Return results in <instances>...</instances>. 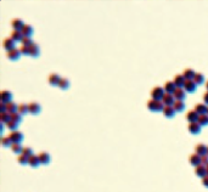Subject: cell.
I'll use <instances>...</instances> for the list:
<instances>
[{
	"label": "cell",
	"instance_id": "cell-1",
	"mask_svg": "<svg viewBox=\"0 0 208 192\" xmlns=\"http://www.w3.org/2000/svg\"><path fill=\"white\" fill-rule=\"evenodd\" d=\"M146 106H147L148 111H151V112H163V108H164V105L162 101H157L154 99L148 100Z\"/></svg>",
	"mask_w": 208,
	"mask_h": 192
},
{
	"label": "cell",
	"instance_id": "cell-2",
	"mask_svg": "<svg viewBox=\"0 0 208 192\" xmlns=\"http://www.w3.org/2000/svg\"><path fill=\"white\" fill-rule=\"evenodd\" d=\"M164 90L163 88L161 86H155L152 88V90H151V97H152L154 100H157V101H161L163 99V96H164Z\"/></svg>",
	"mask_w": 208,
	"mask_h": 192
},
{
	"label": "cell",
	"instance_id": "cell-3",
	"mask_svg": "<svg viewBox=\"0 0 208 192\" xmlns=\"http://www.w3.org/2000/svg\"><path fill=\"white\" fill-rule=\"evenodd\" d=\"M9 139L12 141V144H21L22 140H23V134H22L21 131H18V130L10 131Z\"/></svg>",
	"mask_w": 208,
	"mask_h": 192
},
{
	"label": "cell",
	"instance_id": "cell-4",
	"mask_svg": "<svg viewBox=\"0 0 208 192\" xmlns=\"http://www.w3.org/2000/svg\"><path fill=\"white\" fill-rule=\"evenodd\" d=\"M42 111V107L39 103L37 102H29L28 103V113L33 114V116H37V114H39Z\"/></svg>",
	"mask_w": 208,
	"mask_h": 192
},
{
	"label": "cell",
	"instance_id": "cell-5",
	"mask_svg": "<svg viewBox=\"0 0 208 192\" xmlns=\"http://www.w3.org/2000/svg\"><path fill=\"white\" fill-rule=\"evenodd\" d=\"M0 102H3V103H10L12 102V94L11 91L9 90H3L1 91V95H0Z\"/></svg>",
	"mask_w": 208,
	"mask_h": 192
},
{
	"label": "cell",
	"instance_id": "cell-6",
	"mask_svg": "<svg viewBox=\"0 0 208 192\" xmlns=\"http://www.w3.org/2000/svg\"><path fill=\"white\" fill-rule=\"evenodd\" d=\"M197 89V85L194 80H185V84H184V90L189 94H192L195 92Z\"/></svg>",
	"mask_w": 208,
	"mask_h": 192
},
{
	"label": "cell",
	"instance_id": "cell-7",
	"mask_svg": "<svg viewBox=\"0 0 208 192\" xmlns=\"http://www.w3.org/2000/svg\"><path fill=\"white\" fill-rule=\"evenodd\" d=\"M20 56H21V52H20V49H12L10 51L6 52V57L10 60V61H16L20 59Z\"/></svg>",
	"mask_w": 208,
	"mask_h": 192
},
{
	"label": "cell",
	"instance_id": "cell-8",
	"mask_svg": "<svg viewBox=\"0 0 208 192\" xmlns=\"http://www.w3.org/2000/svg\"><path fill=\"white\" fill-rule=\"evenodd\" d=\"M173 96L175 100H179V101H184L186 99V91L184 90V88H177L175 91L173 92Z\"/></svg>",
	"mask_w": 208,
	"mask_h": 192
},
{
	"label": "cell",
	"instance_id": "cell-9",
	"mask_svg": "<svg viewBox=\"0 0 208 192\" xmlns=\"http://www.w3.org/2000/svg\"><path fill=\"white\" fill-rule=\"evenodd\" d=\"M198 117H200V114L195 109H191L186 113V119L189 123H196L198 121Z\"/></svg>",
	"mask_w": 208,
	"mask_h": 192
},
{
	"label": "cell",
	"instance_id": "cell-10",
	"mask_svg": "<svg viewBox=\"0 0 208 192\" xmlns=\"http://www.w3.org/2000/svg\"><path fill=\"white\" fill-rule=\"evenodd\" d=\"M201 125L198 124V122L196 123H189V127H187V130L190 134H194V135H197V134L201 132Z\"/></svg>",
	"mask_w": 208,
	"mask_h": 192
},
{
	"label": "cell",
	"instance_id": "cell-11",
	"mask_svg": "<svg viewBox=\"0 0 208 192\" xmlns=\"http://www.w3.org/2000/svg\"><path fill=\"white\" fill-rule=\"evenodd\" d=\"M60 80H61V77L59 74H56V73H52V74H50L48 77V83L50 85H52V86H57Z\"/></svg>",
	"mask_w": 208,
	"mask_h": 192
},
{
	"label": "cell",
	"instance_id": "cell-12",
	"mask_svg": "<svg viewBox=\"0 0 208 192\" xmlns=\"http://www.w3.org/2000/svg\"><path fill=\"white\" fill-rule=\"evenodd\" d=\"M161 101L163 102L164 106H173L174 102H175V99H174V96L172 94H164L163 99Z\"/></svg>",
	"mask_w": 208,
	"mask_h": 192
},
{
	"label": "cell",
	"instance_id": "cell-13",
	"mask_svg": "<svg viewBox=\"0 0 208 192\" xmlns=\"http://www.w3.org/2000/svg\"><path fill=\"white\" fill-rule=\"evenodd\" d=\"M11 26L15 31H22V28L26 26L25 22L22 20H20V18H13V20L11 21Z\"/></svg>",
	"mask_w": 208,
	"mask_h": 192
},
{
	"label": "cell",
	"instance_id": "cell-14",
	"mask_svg": "<svg viewBox=\"0 0 208 192\" xmlns=\"http://www.w3.org/2000/svg\"><path fill=\"white\" fill-rule=\"evenodd\" d=\"M38 158H39V161H40V164H43V165L49 164L50 161H51L50 155H49V153H46V152H40L39 155H38Z\"/></svg>",
	"mask_w": 208,
	"mask_h": 192
},
{
	"label": "cell",
	"instance_id": "cell-15",
	"mask_svg": "<svg viewBox=\"0 0 208 192\" xmlns=\"http://www.w3.org/2000/svg\"><path fill=\"white\" fill-rule=\"evenodd\" d=\"M195 174L198 176V178H204L206 175H207V167L206 165H202V164H200V165H197L196 168H195Z\"/></svg>",
	"mask_w": 208,
	"mask_h": 192
},
{
	"label": "cell",
	"instance_id": "cell-16",
	"mask_svg": "<svg viewBox=\"0 0 208 192\" xmlns=\"http://www.w3.org/2000/svg\"><path fill=\"white\" fill-rule=\"evenodd\" d=\"M173 83H174L175 88H184L185 78L183 77V74H177L174 78H173Z\"/></svg>",
	"mask_w": 208,
	"mask_h": 192
},
{
	"label": "cell",
	"instance_id": "cell-17",
	"mask_svg": "<svg viewBox=\"0 0 208 192\" xmlns=\"http://www.w3.org/2000/svg\"><path fill=\"white\" fill-rule=\"evenodd\" d=\"M189 162H190V164L192 165V167H197V165H200L201 164V156H198L197 153H192V155L189 157Z\"/></svg>",
	"mask_w": 208,
	"mask_h": 192
},
{
	"label": "cell",
	"instance_id": "cell-18",
	"mask_svg": "<svg viewBox=\"0 0 208 192\" xmlns=\"http://www.w3.org/2000/svg\"><path fill=\"white\" fill-rule=\"evenodd\" d=\"M162 113H163V116H164L166 118H173L174 114H175V111H174L173 106H164Z\"/></svg>",
	"mask_w": 208,
	"mask_h": 192
},
{
	"label": "cell",
	"instance_id": "cell-19",
	"mask_svg": "<svg viewBox=\"0 0 208 192\" xmlns=\"http://www.w3.org/2000/svg\"><path fill=\"white\" fill-rule=\"evenodd\" d=\"M3 46H4V49H5L6 51H10V50H12V49H16V48H15V42L11 39L10 36H9V38H5V39H4Z\"/></svg>",
	"mask_w": 208,
	"mask_h": 192
},
{
	"label": "cell",
	"instance_id": "cell-20",
	"mask_svg": "<svg viewBox=\"0 0 208 192\" xmlns=\"http://www.w3.org/2000/svg\"><path fill=\"white\" fill-rule=\"evenodd\" d=\"M10 38H11V39L16 43V42H22V39H23V34H22V32L21 31H12L11 32V35H10Z\"/></svg>",
	"mask_w": 208,
	"mask_h": 192
},
{
	"label": "cell",
	"instance_id": "cell-21",
	"mask_svg": "<svg viewBox=\"0 0 208 192\" xmlns=\"http://www.w3.org/2000/svg\"><path fill=\"white\" fill-rule=\"evenodd\" d=\"M175 85H174V83L173 82H166L164 83V85H163V90H164V92L166 94H172L173 95V92L175 91Z\"/></svg>",
	"mask_w": 208,
	"mask_h": 192
},
{
	"label": "cell",
	"instance_id": "cell-22",
	"mask_svg": "<svg viewBox=\"0 0 208 192\" xmlns=\"http://www.w3.org/2000/svg\"><path fill=\"white\" fill-rule=\"evenodd\" d=\"M195 71L191 69V68H186L183 71V77L185 78V80H192L194 77H195Z\"/></svg>",
	"mask_w": 208,
	"mask_h": 192
},
{
	"label": "cell",
	"instance_id": "cell-23",
	"mask_svg": "<svg viewBox=\"0 0 208 192\" xmlns=\"http://www.w3.org/2000/svg\"><path fill=\"white\" fill-rule=\"evenodd\" d=\"M207 147L208 146H206L204 144H198L195 147V153H197L198 156H204L207 155Z\"/></svg>",
	"mask_w": 208,
	"mask_h": 192
},
{
	"label": "cell",
	"instance_id": "cell-24",
	"mask_svg": "<svg viewBox=\"0 0 208 192\" xmlns=\"http://www.w3.org/2000/svg\"><path fill=\"white\" fill-rule=\"evenodd\" d=\"M39 55H40V49H39V46H38V45L34 43L33 45L29 46V56H32V57H38Z\"/></svg>",
	"mask_w": 208,
	"mask_h": 192
},
{
	"label": "cell",
	"instance_id": "cell-25",
	"mask_svg": "<svg viewBox=\"0 0 208 192\" xmlns=\"http://www.w3.org/2000/svg\"><path fill=\"white\" fill-rule=\"evenodd\" d=\"M195 111L200 114H207V111H208V106L207 105H204V103H197L196 106H195Z\"/></svg>",
	"mask_w": 208,
	"mask_h": 192
},
{
	"label": "cell",
	"instance_id": "cell-26",
	"mask_svg": "<svg viewBox=\"0 0 208 192\" xmlns=\"http://www.w3.org/2000/svg\"><path fill=\"white\" fill-rule=\"evenodd\" d=\"M28 164H29L32 168H37V167H39L40 161H39V158H38V156L33 155V156H31V157L28 158Z\"/></svg>",
	"mask_w": 208,
	"mask_h": 192
},
{
	"label": "cell",
	"instance_id": "cell-27",
	"mask_svg": "<svg viewBox=\"0 0 208 192\" xmlns=\"http://www.w3.org/2000/svg\"><path fill=\"white\" fill-rule=\"evenodd\" d=\"M173 108H174L175 112L180 113V112H183V111L185 109V102H184V101L175 100V102H174V105H173Z\"/></svg>",
	"mask_w": 208,
	"mask_h": 192
},
{
	"label": "cell",
	"instance_id": "cell-28",
	"mask_svg": "<svg viewBox=\"0 0 208 192\" xmlns=\"http://www.w3.org/2000/svg\"><path fill=\"white\" fill-rule=\"evenodd\" d=\"M18 111V105H16L15 102H10V103H6V112L10 113V114H13Z\"/></svg>",
	"mask_w": 208,
	"mask_h": 192
},
{
	"label": "cell",
	"instance_id": "cell-29",
	"mask_svg": "<svg viewBox=\"0 0 208 192\" xmlns=\"http://www.w3.org/2000/svg\"><path fill=\"white\" fill-rule=\"evenodd\" d=\"M22 34H23V36H28V38H31L32 36V34H33V27L32 26H29V25H26L23 28H22Z\"/></svg>",
	"mask_w": 208,
	"mask_h": 192
},
{
	"label": "cell",
	"instance_id": "cell-30",
	"mask_svg": "<svg viewBox=\"0 0 208 192\" xmlns=\"http://www.w3.org/2000/svg\"><path fill=\"white\" fill-rule=\"evenodd\" d=\"M10 148H11V151H12L13 153H17L18 156L22 155L23 147H22V145H21V144H12V146H11Z\"/></svg>",
	"mask_w": 208,
	"mask_h": 192
},
{
	"label": "cell",
	"instance_id": "cell-31",
	"mask_svg": "<svg viewBox=\"0 0 208 192\" xmlns=\"http://www.w3.org/2000/svg\"><path fill=\"white\" fill-rule=\"evenodd\" d=\"M192 80L196 83V85H201V84H203V83H204V75H203V74H201V73H196Z\"/></svg>",
	"mask_w": 208,
	"mask_h": 192
},
{
	"label": "cell",
	"instance_id": "cell-32",
	"mask_svg": "<svg viewBox=\"0 0 208 192\" xmlns=\"http://www.w3.org/2000/svg\"><path fill=\"white\" fill-rule=\"evenodd\" d=\"M10 121H11V114H10V113H7V112L0 113V122H1V123L7 124Z\"/></svg>",
	"mask_w": 208,
	"mask_h": 192
},
{
	"label": "cell",
	"instance_id": "cell-33",
	"mask_svg": "<svg viewBox=\"0 0 208 192\" xmlns=\"http://www.w3.org/2000/svg\"><path fill=\"white\" fill-rule=\"evenodd\" d=\"M61 90H67L68 88H69V80L67 79V78H61V80H60V83H59V85H57Z\"/></svg>",
	"mask_w": 208,
	"mask_h": 192
},
{
	"label": "cell",
	"instance_id": "cell-34",
	"mask_svg": "<svg viewBox=\"0 0 208 192\" xmlns=\"http://www.w3.org/2000/svg\"><path fill=\"white\" fill-rule=\"evenodd\" d=\"M198 124L201 127H206L208 125V114H201V116L198 117Z\"/></svg>",
	"mask_w": 208,
	"mask_h": 192
},
{
	"label": "cell",
	"instance_id": "cell-35",
	"mask_svg": "<svg viewBox=\"0 0 208 192\" xmlns=\"http://www.w3.org/2000/svg\"><path fill=\"white\" fill-rule=\"evenodd\" d=\"M18 113L21 114V116H25V114H27L28 113V105H26V103H20L18 105V111H17Z\"/></svg>",
	"mask_w": 208,
	"mask_h": 192
},
{
	"label": "cell",
	"instance_id": "cell-36",
	"mask_svg": "<svg viewBox=\"0 0 208 192\" xmlns=\"http://www.w3.org/2000/svg\"><path fill=\"white\" fill-rule=\"evenodd\" d=\"M1 145H3V147H11L12 141L9 139V136H4V138H1Z\"/></svg>",
	"mask_w": 208,
	"mask_h": 192
},
{
	"label": "cell",
	"instance_id": "cell-37",
	"mask_svg": "<svg viewBox=\"0 0 208 192\" xmlns=\"http://www.w3.org/2000/svg\"><path fill=\"white\" fill-rule=\"evenodd\" d=\"M21 44L22 45H25V46H31V45H33L34 44V42L32 40V38H28V36H23V39H22V42H21Z\"/></svg>",
	"mask_w": 208,
	"mask_h": 192
},
{
	"label": "cell",
	"instance_id": "cell-38",
	"mask_svg": "<svg viewBox=\"0 0 208 192\" xmlns=\"http://www.w3.org/2000/svg\"><path fill=\"white\" fill-rule=\"evenodd\" d=\"M17 162L21 165H26V164H28V157H26L25 155H20L17 157Z\"/></svg>",
	"mask_w": 208,
	"mask_h": 192
},
{
	"label": "cell",
	"instance_id": "cell-39",
	"mask_svg": "<svg viewBox=\"0 0 208 192\" xmlns=\"http://www.w3.org/2000/svg\"><path fill=\"white\" fill-rule=\"evenodd\" d=\"M11 121H13V122H16V123H21L22 122V116L18 112H16V113H13V114H11Z\"/></svg>",
	"mask_w": 208,
	"mask_h": 192
},
{
	"label": "cell",
	"instance_id": "cell-40",
	"mask_svg": "<svg viewBox=\"0 0 208 192\" xmlns=\"http://www.w3.org/2000/svg\"><path fill=\"white\" fill-rule=\"evenodd\" d=\"M17 125H18V123H16V122H13V121H10V122L6 124V128H7L9 130H11V131H15V130H17Z\"/></svg>",
	"mask_w": 208,
	"mask_h": 192
},
{
	"label": "cell",
	"instance_id": "cell-41",
	"mask_svg": "<svg viewBox=\"0 0 208 192\" xmlns=\"http://www.w3.org/2000/svg\"><path fill=\"white\" fill-rule=\"evenodd\" d=\"M22 155H25L26 157H31V156H33V150L31 148V147H23V151H22Z\"/></svg>",
	"mask_w": 208,
	"mask_h": 192
},
{
	"label": "cell",
	"instance_id": "cell-42",
	"mask_svg": "<svg viewBox=\"0 0 208 192\" xmlns=\"http://www.w3.org/2000/svg\"><path fill=\"white\" fill-rule=\"evenodd\" d=\"M20 52H21V55L29 56V48H28V46H25V45H21V48H20Z\"/></svg>",
	"mask_w": 208,
	"mask_h": 192
},
{
	"label": "cell",
	"instance_id": "cell-43",
	"mask_svg": "<svg viewBox=\"0 0 208 192\" xmlns=\"http://www.w3.org/2000/svg\"><path fill=\"white\" fill-rule=\"evenodd\" d=\"M201 164L202 165H208V155H204V156H201Z\"/></svg>",
	"mask_w": 208,
	"mask_h": 192
},
{
	"label": "cell",
	"instance_id": "cell-44",
	"mask_svg": "<svg viewBox=\"0 0 208 192\" xmlns=\"http://www.w3.org/2000/svg\"><path fill=\"white\" fill-rule=\"evenodd\" d=\"M202 185L208 188V175H206L204 178H202Z\"/></svg>",
	"mask_w": 208,
	"mask_h": 192
},
{
	"label": "cell",
	"instance_id": "cell-45",
	"mask_svg": "<svg viewBox=\"0 0 208 192\" xmlns=\"http://www.w3.org/2000/svg\"><path fill=\"white\" fill-rule=\"evenodd\" d=\"M4 112H6V103L0 102V113H4Z\"/></svg>",
	"mask_w": 208,
	"mask_h": 192
},
{
	"label": "cell",
	"instance_id": "cell-46",
	"mask_svg": "<svg viewBox=\"0 0 208 192\" xmlns=\"http://www.w3.org/2000/svg\"><path fill=\"white\" fill-rule=\"evenodd\" d=\"M203 103L208 106V91H207V92L203 95Z\"/></svg>",
	"mask_w": 208,
	"mask_h": 192
},
{
	"label": "cell",
	"instance_id": "cell-47",
	"mask_svg": "<svg viewBox=\"0 0 208 192\" xmlns=\"http://www.w3.org/2000/svg\"><path fill=\"white\" fill-rule=\"evenodd\" d=\"M206 89H207V90H208V80H207V82H206Z\"/></svg>",
	"mask_w": 208,
	"mask_h": 192
},
{
	"label": "cell",
	"instance_id": "cell-48",
	"mask_svg": "<svg viewBox=\"0 0 208 192\" xmlns=\"http://www.w3.org/2000/svg\"><path fill=\"white\" fill-rule=\"evenodd\" d=\"M207 175H208V165H207Z\"/></svg>",
	"mask_w": 208,
	"mask_h": 192
},
{
	"label": "cell",
	"instance_id": "cell-49",
	"mask_svg": "<svg viewBox=\"0 0 208 192\" xmlns=\"http://www.w3.org/2000/svg\"><path fill=\"white\" fill-rule=\"evenodd\" d=\"M207 155H208V147H207Z\"/></svg>",
	"mask_w": 208,
	"mask_h": 192
},
{
	"label": "cell",
	"instance_id": "cell-50",
	"mask_svg": "<svg viewBox=\"0 0 208 192\" xmlns=\"http://www.w3.org/2000/svg\"><path fill=\"white\" fill-rule=\"evenodd\" d=\"M207 114H208V111H207Z\"/></svg>",
	"mask_w": 208,
	"mask_h": 192
}]
</instances>
